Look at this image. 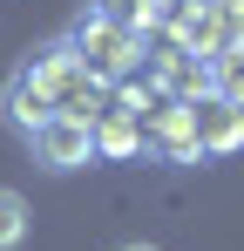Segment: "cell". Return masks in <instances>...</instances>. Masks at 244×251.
<instances>
[{"mask_svg": "<svg viewBox=\"0 0 244 251\" xmlns=\"http://www.w3.org/2000/svg\"><path fill=\"white\" fill-rule=\"evenodd\" d=\"M68 48H75V61L88 68V82H116V75H129V68L143 61V41H136L122 21H109L102 7H88V14L75 21Z\"/></svg>", "mask_w": 244, "mask_h": 251, "instance_id": "1", "label": "cell"}, {"mask_svg": "<svg viewBox=\"0 0 244 251\" xmlns=\"http://www.w3.org/2000/svg\"><path fill=\"white\" fill-rule=\"evenodd\" d=\"M21 82L41 88V95L54 102V116H81V102H95V88H102V82H88V68L75 61V48H68V41L34 48L27 68H21Z\"/></svg>", "mask_w": 244, "mask_h": 251, "instance_id": "2", "label": "cell"}, {"mask_svg": "<svg viewBox=\"0 0 244 251\" xmlns=\"http://www.w3.org/2000/svg\"><path fill=\"white\" fill-rule=\"evenodd\" d=\"M27 156H34L48 176L88 170L95 163V123H88V116H48V123L27 136Z\"/></svg>", "mask_w": 244, "mask_h": 251, "instance_id": "3", "label": "cell"}, {"mask_svg": "<svg viewBox=\"0 0 244 251\" xmlns=\"http://www.w3.org/2000/svg\"><path fill=\"white\" fill-rule=\"evenodd\" d=\"M190 109V129H197V150L203 156H231V150H244V116L231 109V102H217L210 88H203L197 102H183Z\"/></svg>", "mask_w": 244, "mask_h": 251, "instance_id": "4", "label": "cell"}, {"mask_svg": "<svg viewBox=\"0 0 244 251\" xmlns=\"http://www.w3.org/2000/svg\"><path fill=\"white\" fill-rule=\"evenodd\" d=\"M156 156H170V163H197L203 150H197V129H190V109L183 102H163V116H156Z\"/></svg>", "mask_w": 244, "mask_h": 251, "instance_id": "5", "label": "cell"}, {"mask_svg": "<svg viewBox=\"0 0 244 251\" xmlns=\"http://www.w3.org/2000/svg\"><path fill=\"white\" fill-rule=\"evenodd\" d=\"M0 116H7V129H21V143H27V136H34V129L54 116V102H48L41 88H27L21 75H14V82L0 88Z\"/></svg>", "mask_w": 244, "mask_h": 251, "instance_id": "6", "label": "cell"}, {"mask_svg": "<svg viewBox=\"0 0 244 251\" xmlns=\"http://www.w3.org/2000/svg\"><path fill=\"white\" fill-rule=\"evenodd\" d=\"M203 82H210V95H217V102H231V109L244 116V41L224 48V54L210 61V75H203Z\"/></svg>", "mask_w": 244, "mask_h": 251, "instance_id": "7", "label": "cell"}, {"mask_svg": "<svg viewBox=\"0 0 244 251\" xmlns=\"http://www.w3.org/2000/svg\"><path fill=\"white\" fill-rule=\"evenodd\" d=\"M27 224H34V210H27V197L0 183V251H21V245H27Z\"/></svg>", "mask_w": 244, "mask_h": 251, "instance_id": "8", "label": "cell"}, {"mask_svg": "<svg viewBox=\"0 0 244 251\" xmlns=\"http://www.w3.org/2000/svg\"><path fill=\"white\" fill-rule=\"evenodd\" d=\"M203 7H217V14H238V7H244V0H203Z\"/></svg>", "mask_w": 244, "mask_h": 251, "instance_id": "9", "label": "cell"}, {"mask_svg": "<svg viewBox=\"0 0 244 251\" xmlns=\"http://www.w3.org/2000/svg\"><path fill=\"white\" fill-rule=\"evenodd\" d=\"M122 251H156V245H122Z\"/></svg>", "mask_w": 244, "mask_h": 251, "instance_id": "10", "label": "cell"}]
</instances>
